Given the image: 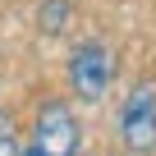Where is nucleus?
Instances as JSON below:
<instances>
[{
  "mask_svg": "<svg viewBox=\"0 0 156 156\" xmlns=\"http://www.w3.org/2000/svg\"><path fill=\"white\" fill-rule=\"evenodd\" d=\"M119 138L133 156H147L156 147V87L138 83L119 106Z\"/></svg>",
  "mask_w": 156,
  "mask_h": 156,
  "instance_id": "nucleus-1",
  "label": "nucleus"
},
{
  "mask_svg": "<svg viewBox=\"0 0 156 156\" xmlns=\"http://www.w3.org/2000/svg\"><path fill=\"white\" fill-rule=\"evenodd\" d=\"M32 147L41 156H73L78 151V119L64 101H46L37 110V129H32Z\"/></svg>",
  "mask_w": 156,
  "mask_h": 156,
  "instance_id": "nucleus-2",
  "label": "nucleus"
},
{
  "mask_svg": "<svg viewBox=\"0 0 156 156\" xmlns=\"http://www.w3.org/2000/svg\"><path fill=\"white\" fill-rule=\"evenodd\" d=\"M69 83L83 101H101L110 87V55L101 41H78L69 55Z\"/></svg>",
  "mask_w": 156,
  "mask_h": 156,
  "instance_id": "nucleus-3",
  "label": "nucleus"
},
{
  "mask_svg": "<svg viewBox=\"0 0 156 156\" xmlns=\"http://www.w3.org/2000/svg\"><path fill=\"white\" fill-rule=\"evenodd\" d=\"M37 19H41V28H46L51 37H60L64 23H69V5H64V0H46V5L37 9Z\"/></svg>",
  "mask_w": 156,
  "mask_h": 156,
  "instance_id": "nucleus-4",
  "label": "nucleus"
},
{
  "mask_svg": "<svg viewBox=\"0 0 156 156\" xmlns=\"http://www.w3.org/2000/svg\"><path fill=\"white\" fill-rule=\"evenodd\" d=\"M0 156H23V151H19V142H14V133H9V129H5V133H0Z\"/></svg>",
  "mask_w": 156,
  "mask_h": 156,
  "instance_id": "nucleus-5",
  "label": "nucleus"
},
{
  "mask_svg": "<svg viewBox=\"0 0 156 156\" xmlns=\"http://www.w3.org/2000/svg\"><path fill=\"white\" fill-rule=\"evenodd\" d=\"M23 156H41V151H37V147H28V151H23Z\"/></svg>",
  "mask_w": 156,
  "mask_h": 156,
  "instance_id": "nucleus-6",
  "label": "nucleus"
}]
</instances>
